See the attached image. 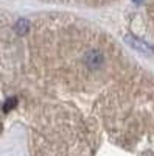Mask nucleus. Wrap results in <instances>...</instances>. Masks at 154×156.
<instances>
[{"label":"nucleus","instance_id":"f257e3e1","mask_svg":"<svg viewBox=\"0 0 154 156\" xmlns=\"http://www.w3.org/2000/svg\"><path fill=\"white\" fill-rule=\"evenodd\" d=\"M31 156H154V75L125 56L89 83L23 100Z\"/></svg>","mask_w":154,"mask_h":156},{"label":"nucleus","instance_id":"f03ea898","mask_svg":"<svg viewBox=\"0 0 154 156\" xmlns=\"http://www.w3.org/2000/svg\"><path fill=\"white\" fill-rule=\"evenodd\" d=\"M23 20L0 14V136L12 112L22 111Z\"/></svg>","mask_w":154,"mask_h":156},{"label":"nucleus","instance_id":"7ed1b4c3","mask_svg":"<svg viewBox=\"0 0 154 156\" xmlns=\"http://www.w3.org/2000/svg\"><path fill=\"white\" fill-rule=\"evenodd\" d=\"M48 2H56V3H64V5H81L87 8H95V6H103L112 3L114 0H48Z\"/></svg>","mask_w":154,"mask_h":156},{"label":"nucleus","instance_id":"20e7f679","mask_svg":"<svg viewBox=\"0 0 154 156\" xmlns=\"http://www.w3.org/2000/svg\"><path fill=\"white\" fill-rule=\"evenodd\" d=\"M146 17H148L151 34H152V39H154V0H148L146 2Z\"/></svg>","mask_w":154,"mask_h":156}]
</instances>
